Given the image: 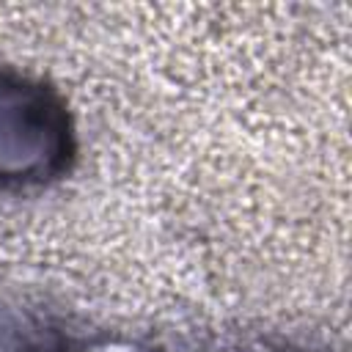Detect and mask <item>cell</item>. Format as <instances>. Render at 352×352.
Here are the masks:
<instances>
[{"label":"cell","mask_w":352,"mask_h":352,"mask_svg":"<svg viewBox=\"0 0 352 352\" xmlns=\"http://www.w3.org/2000/svg\"><path fill=\"white\" fill-rule=\"evenodd\" d=\"M74 135L63 99L19 74L0 72V184H41L72 160Z\"/></svg>","instance_id":"6da1fadb"},{"label":"cell","mask_w":352,"mask_h":352,"mask_svg":"<svg viewBox=\"0 0 352 352\" xmlns=\"http://www.w3.org/2000/svg\"><path fill=\"white\" fill-rule=\"evenodd\" d=\"M0 352H69L63 341L38 336L25 319L0 305Z\"/></svg>","instance_id":"7a4b0ae2"}]
</instances>
